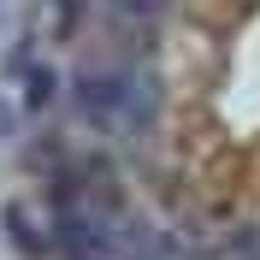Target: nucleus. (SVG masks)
<instances>
[{
	"label": "nucleus",
	"mask_w": 260,
	"mask_h": 260,
	"mask_svg": "<svg viewBox=\"0 0 260 260\" xmlns=\"http://www.w3.org/2000/svg\"><path fill=\"white\" fill-rule=\"evenodd\" d=\"M77 113L107 136H148L160 118V71L136 53L83 65L77 77Z\"/></svg>",
	"instance_id": "nucleus-1"
},
{
	"label": "nucleus",
	"mask_w": 260,
	"mask_h": 260,
	"mask_svg": "<svg viewBox=\"0 0 260 260\" xmlns=\"http://www.w3.org/2000/svg\"><path fill=\"white\" fill-rule=\"evenodd\" d=\"M107 6H113V18L124 24V30H148V24L172 6V0H107Z\"/></svg>",
	"instance_id": "nucleus-2"
}]
</instances>
